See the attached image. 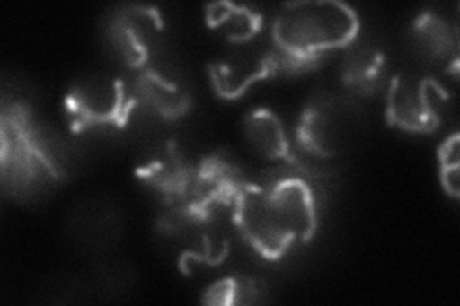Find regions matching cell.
Wrapping results in <instances>:
<instances>
[{
	"label": "cell",
	"instance_id": "1",
	"mask_svg": "<svg viewBox=\"0 0 460 306\" xmlns=\"http://www.w3.org/2000/svg\"><path fill=\"white\" fill-rule=\"evenodd\" d=\"M233 223L259 255L279 260L314 236L319 211L313 188L299 174L252 180L236 203Z\"/></svg>",
	"mask_w": 460,
	"mask_h": 306
},
{
	"label": "cell",
	"instance_id": "2",
	"mask_svg": "<svg viewBox=\"0 0 460 306\" xmlns=\"http://www.w3.org/2000/svg\"><path fill=\"white\" fill-rule=\"evenodd\" d=\"M361 31L357 10L340 0H299L284 4L270 29L280 73L309 71L323 57L349 47Z\"/></svg>",
	"mask_w": 460,
	"mask_h": 306
},
{
	"label": "cell",
	"instance_id": "3",
	"mask_svg": "<svg viewBox=\"0 0 460 306\" xmlns=\"http://www.w3.org/2000/svg\"><path fill=\"white\" fill-rule=\"evenodd\" d=\"M0 133L3 180L13 196L33 194L66 179L64 148L22 100H4Z\"/></svg>",
	"mask_w": 460,
	"mask_h": 306
},
{
	"label": "cell",
	"instance_id": "4",
	"mask_svg": "<svg viewBox=\"0 0 460 306\" xmlns=\"http://www.w3.org/2000/svg\"><path fill=\"white\" fill-rule=\"evenodd\" d=\"M367 133L368 118L357 96L323 91L305 101L294 136L301 155L332 162L353 153Z\"/></svg>",
	"mask_w": 460,
	"mask_h": 306
},
{
	"label": "cell",
	"instance_id": "5",
	"mask_svg": "<svg viewBox=\"0 0 460 306\" xmlns=\"http://www.w3.org/2000/svg\"><path fill=\"white\" fill-rule=\"evenodd\" d=\"M137 111L133 83L111 73H93L77 79L64 98V113L74 133L123 130L131 125Z\"/></svg>",
	"mask_w": 460,
	"mask_h": 306
},
{
	"label": "cell",
	"instance_id": "6",
	"mask_svg": "<svg viewBox=\"0 0 460 306\" xmlns=\"http://www.w3.org/2000/svg\"><path fill=\"white\" fill-rule=\"evenodd\" d=\"M226 223H233V218L199 207L194 201L165 203L157 218V230L179 245L181 268L189 272L190 265L217 267L228 257Z\"/></svg>",
	"mask_w": 460,
	"mask_h": 306
},
{
	"label": "cell",
	"instance_id": "7",
	"mask_svg": "<svg viewBox=\"0 0 460 306\" xmlns=\"http://www.w3.org/2000/svg\"><path fill=\"white\" fill-rule=\"evenodd\" d=\"M106 33L113 50L133 71L169 62V37L160 10L125 4L110 13Z\"/></svg>",
	"mask_w": 460,
	"mask_h": 306
},
{
	"label": "cell",
	"instance_id": "8",
	"mask_svg": "<svg viewBox=\"0 0 460 306\" xmlns=\"http://www.w3.org/2000/svg\"><path fill=\"white\" fill-rule=\"evenodd\" d=\"M447 91L431 77L399 73L387 86L385 121L405 133L429 135L441 127Z\"/></svg>",
	"mask_w": 460,
	"mask_h": 306
},
{
	"label": "cell",
	"instance_id": "9",
	"mask_svg": "<svg viewBox=\"0 0 460 306\" xmlns=\"http://www.w3.org/2000/svg\"><path fill=\"white\" fill-rule=\"evenodd\" d=\"M280 73L279 54L272 40L257 37L240 45H230L221 56L208 64L213 92L225 100L246 94L259 81H267Z\"/></svg>",
	"mask_w": 460,
	"mask_h": 306
},
{
	"label": "cell",
	"instance_id": "10",
	"mask_svg": "<svg viewBox=\"0 0 460 306\" xmlns=\"http://www.w3.org/2000/svg\"><path fill=\"white\" fill-rule=\"evenodd\" d=\"M198 163L171 136L148 142L137 165V177L162 196L164 203L190 201L196 188Z\"/></svg>",
	"mask_w": 460,
	"mask_h": 306
},
{
	"label": "cell",
	"instance_id": "11",
	"mask_svg": "<svg viewBox=\"0 0 460 306\" xmlns=\"http://www.w3.org/2000/svg\"><path fill=\"white\" fill-rule=\"evenodd\" d=\"M138 109L164 123L179 121L192 109V92L171 62L138 71L133 81Z\"/></svg>",
	"mask_w": 460,
	"mask_h": 306
},
{
	"label": "cell",
	"instance_id": "12",
	"mask_svg": "<svg viewBox=\"0 0 460 306\" xmlns=\"http://www.w3.org/2000/svg\"><path fill=\"white\" fill-rule=\"evenodd\" d=\"M252 179L233 157L226 153H209L198 163L196 188L190 201L196 205L233 214L238 199L246 192Z\"/></svg>",
	"mask_w": 460,
	"mask_h": 306
},
{
	"label": "cell",
	"instance_id": "13",
	"mask_svg": "<svg viewBox=\"0 0 460 306\" xmlns=\"http://www.w3.org/2000/svg\"><path fill=\"white\" fill-rule=\"evenodd\" d=\"M243 133H246L252 148L257 153L270 159V162L286 163L297 172L307 174V177H321L323 174L316 170L319 167H314L305 155L296 153L290 138H288L284 123L280 121L279 115L275 111H270L269 108L252 109L246 118H243Z\"/></svg>",
	"mask_w": 460,
	"mask_h": 306
},
{
	"label": "cell",
	"instance_id": "14",
	"mask_svg": "<svg viewBox=\"0 0 460 306\" xmlns=\"http://www.w3.org/2000/svg\"><path fill=\"white\" fill-rule=\"evenodd\" d=\"M123 218L110 199H86L71 214L69 236L86 253H102L121 238Z\"/></svg>",
	"mask_w": 460,
	"mask_h": 306
},
{
	"label": "cell",
	"instance_id": "15",
	"mask_svg": "<svg viewBox=\"0 0 460 306\" xmlns=\"http://www.w3.org/2000/svg\"><path fill=\"white\" fill-rule=\"evenodd\" d=\"M387 56L374 42L355 39L345 47L341 60V83L353 96H372L384 86Z\"/></svg>",
	"mask_w": 460,
	"mask_h": 306
},
{
	"label": "cell",
	"instance_id": "16",
	"mask_svg": "<svg viewBox=\"0 0 460 306\" xmlns=\"http://www.w3.org/2000/svg\"><path fill=\"white\" fill-rule=\"evenodd\" d=\"M206 23L230 45H240L261 37L265 20L263 13L253 6L223 0L206 6Z\"/></svg>",
	"mask_w": 460,
	"mask_h": 306
},
{
	"label": "cell",
	"instance_id": "17",
	"mask_svg": "<svg viewBox=\"0 0 460 306\" xmlns=\"http://www.w3.org/2000/svg\"><path fill=\"white\" fill-rule=\"evenodd\" d=\"M416 45L434 62L458 64V27L436 10L420 12L412 22Z\"/></svg>",
	"mask_w": 460,
	"mask_h": 306
},
{
	"label": "cell",
	"instance_id": "18",
	"mask_svg": "<svg viewBox=\"0 0 460 306\" xmlns=\"http://www.w3.org/2000/svg\"><path fill=\"white\" fill-rule=\"evenodd\" d=\"M265 293L267 287L261 280L248 274H230L211 284L201 295V302L215 306H248L263 302Z\"/></svg>",
	"mask_w": 460,
	"mask_h": 306
},
{
	"label": "cell",
	"instance_id": "19",
	"mask_svg": "<svg viewBox=\"0 0 460 306\" xmlns=\"http://www.w3.org/2000/svg\"><path fill=\"white\" fill-rule=\"evenodd\" d=\"M460 159H458V135L455 133L443 142L439 150V169L443 189L451 197L460 196Z\"/></svg>",
	"mask_w": 460,
	"mask_h": 306
}]
</instances>
